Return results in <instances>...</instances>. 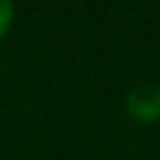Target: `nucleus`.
I'll return each instance as SVG.
<instances>
[{
  "instance_id": "1",
  "label": "nucleus",
  "mask_w": 160,
  "mask_h": 160,
  "mask_svg": "<svg viewBox=\"0 0 160 160\" xmlns=\"http://www.w3.org/2000/svg\"><path fill=\"white\" fill-rule=\"evenodd\" d=\"M122 108L130 120L138 125H155L160 122V85L158 82H140L130 88L122 98Z\"/></svg>"
},
{
  "instance_id": "2",
  "label": "nucleus",
  "mask_w": 160,
  "mask_h": 160,
  "mask_svg": "<svg viewBox=\"0 0 160 160\" xmlns=\"http://www.w3.org/2000/svg\"><path fill=\"white\" fill-rule=\"evenodd\" d=\"M15 20V0H0V40L10 32Z\"/></svg>"
}]
</instances>
